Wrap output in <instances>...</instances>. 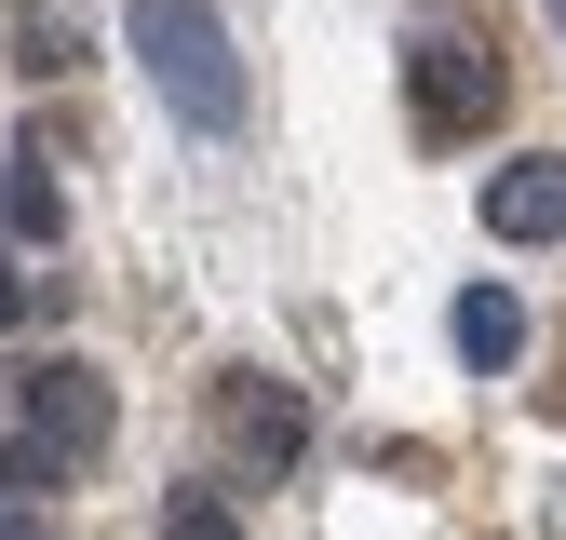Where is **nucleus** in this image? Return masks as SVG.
Segmentation results:
<instances>
[{
	"instance_id": "nucleus-9",
	"label": "nucleus",
	"mask_w": 566,
	"mask_h": 540,
	"mask_svg": "<svg viewBox=\"0 0 566 540\" xmlns=\"http://www.w3.org/2000/svg\"><path fill=\"white\" fill-rule=\"evenodd\" d=\"M0 540H54V527H28V513H0Z\"/></svg>"
},
{
	"instance_id": "nucleus-6",
	"label": "nucleus",
	"mask_w": 566,
	"mask_h": 540,
	"mask_svg": "<svg viewBox=\"0 0 566 540\" xmlns=\"http://www.w3.org/2000/svg\"><path fill=\"white\" fill-rule=\"evenodd\" d=\"M0 217H14V243H54V217H67V202H54V176H41V135L14 149V176H0Z\"/></svg>"
},
{
	"instance_id": "nucleus-10",
	"label": "nucleus",
	"mask_w": 566,
	"mask_h": 540,
	"mask_svg": "<svg viewBox=\"0 0 566 540\" xmlns=\"http://www.w3.org/2000/svg\"><path fill=\"white\" fill-rule=\"evenodd\" d=\"M553 28H566V0H553Z\"/></svg>"
},
{
	"instance_id": "nucleus-3",
	"label": "nucleus",
	"mask_w": 566,
	"mask_h": 540,
	"mask_svg": "<svg viewBox=\"0 0 566 540\" xmlns=\"http://www.w3.org/2000/svg\"><path fill=\"white\" fill-rule=\"evenodd\" d=\"M28 433H41L54 459H95V446L122 433V405H108L95 365H41V378H28Z\"/></svg>"
},
{
	"instance_id": "nucleus-4",
	"label": "nucleus",
	"mask_w": 566,
	"mask_h": 540,
	"mask_svg": "<svg viewBox=\"0 0 566 540\" xmlns=\"http://www.w3.org/2000/svg\"><path fill=\"white\" fill-rule=\"evenodd\" d=\"M485 230L500 243H566V149H526L485 176Z\"/></svg>"
},
{
	"instance_id": "nucleus-2",
	"label": "nucleus",
	"mask_w": 566,
	"mask_h": 540,
	"mask_svg": "<svg viewBox=\"0 0 566 540\" xmlns=\"http://www.w3.org/2000/svg\"><path fill=\"white\" fill-rule=\"evenodd\" d=\"M405 95H418L432 135H485V122H500V54L459 41V28H418L405 41Z\"/></svg>"
},
{
	"instance_id": "nucleus-7",
	"label": "nucleus",
	"mask_w": 566,
	"mask_h": 540,
	"mask_svg": "<svg viewBox=\"0 0 566 540\" xmlns=\"http://www.w3.org/2000/svg\"><path fill=\"white\" fill-rule=\"evenodd\" d=\"M230 433H243V446H270V459H283V446H297V433H311V419H297V392H270V378H230Z\"/></svg>"
},
{
	"instance_id": "nucleus-5",
	"label": "nucleus",
	"mask_w": 566,
	"mask_h": 540,
	"mask_svg": "<svg viewBox=\"0 0 566 540\" xmlns=\"http://www.w3.org/2000/svg\"><path fill=\"white\" fill-rule=\"evenodd\" d=\"M446 338H459V365H526V298L513 284H459V311H446Z\"/></svg>"
},
{
	"instance_id": "nucleus-1",
	"label": "nucleus",
	"mask_w": 566,
	"mask_h": 540,
	"mask_svg": "<svg viewBox=\"0 0 566 540\" xmlns=\"http://www.w3.org/2000/svg\"><path fill=\"white\" fill-rule=\"evenodd\" d=\"M122 41L149 68V95L189 122V135H230L243 122V54L217 28V0H122Z\"/></svg>"
},
{
	"instance_id": "nucleus-8",
	"label": "nucleus",
	"mask_w": 566,
	"mask_h": 540,
	"mask_svg": "<svg viewBox=\"0 0 566 540\" xmlns=\"http://www.w3.org/2000/svg\"><path fill=\"white\" fill-rule=\"evenodd\" d=\"M14 324H28V270L0 257V338H14Z\"/></svg>"
}]
</instances>
